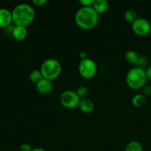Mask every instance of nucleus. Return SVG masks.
Returning <instances> with one entry per match:
<instances>
[{"label": "nucleus", "mask_w": 151, "mask_h": 151, "mask_svg": "<svg viewBox=\"0 0 151 151\" xmlns=\"http://www.w3.org/2000/svg\"><path fill=\"white\" fill-rule=\"evenodd\" d=\"M75 20L79 27L90 29L94 27L98 23L99 14L93 7H82L77 11Z\"/></svg>", "instance_id": "1"}, {"label": "nucleus", "mask_w": 151, "mask_h": 151, "mask_svg": "<svg viewBox=\"0 0 151 151\" xmlns=\"http://www.w3.org/2000/svg\"><path fill=\"white\" fill-rule=\"evenodd\" d=\"M13 22L16 26L27 27L32 22L35 16L33 7L27 4L16 5L12 11Z\"/></svg>", "instance_id": "2"}, {"label": "nucleus", "mask_w": 151, "mask_h": 151, "mask_svg": "<svg viewBox=\"0 0 151 151\" xmlns=\"http://www.w3.org/2000/svg\"><path fill=\"white\" fill-rule=\"evenodd\" d=\"M147 81L145 70L142 68L134 67L128 71L126 75V83L130 88L139 89L142 88Z\"/></svg>", "instance_id": "3"}, {"label": "nucleus", "mask_w": 151, "mask_h": 151, "mask_svg": "<svg viewBox=\"0 0 151 151\" xmlns=\"http://www.w3.org/2000/svg\"><path fill=\"white\" fill-rule=\"evenodd\" d=\"M41 72L44 78L50 81L58 78L61 72V65L55 58L47 59L43 62L41 66Z\"/></svg>", "instance_id": "4"}, {"label": "nucleus", "mask_w": 151, "mask_h": 151, "mask_svg": "<svg viewBox=\"0 0 151 151\" xmlns=\"http://www.w3.org/2000/svg\"><path fill=\"white\" fill-rule=\"evenodd\" d=\"M97 65L95 62L90 58L81 60L78 66V71L81 76L86 79L92 78L97 72Z\"/></svg>", "instance_id": "5"}, {"label": "nucleus", "mask_w": 151, "mask_h": 151, "mask_svg": "<svg viewBox=\"0 0 151 151\" xmlns=\"http://www.w3.org/2000/svg\"><path fill=\"white\" fill-rule=\"evenodd\" d=\"M81 100V99L78 95L76 91H70V90L65 91L64 92L62 93L60 97L62 106L69 109H73L78 107Z\"/></svg>", "instance_id": "6"}, {"label": "nucleus", "mask_w": 151, "mask_h": 151, "mask_svg": "<svg viewBox=\"0 0 151 151\" xmlns=\"http://www.w3.org/2000/svg\"><path fill=\"white\" fill-rule=\"evenodd\" d=\"M132 29L139 36H145L150 32L151 24L150 22L145 18H138L132 24Z\"/></svg>", "instance_id": "7"}, {"label": "nucleus", "mask_w": 151, "mask_h": 151, "mask_svg": "<svg viewBox=\"0 0 151 151\" xmlns=\"http://www.w3.org/2000/svg\"><path fill=\"white\" fill-rule=\"evenodd\" d=\"M13 22L12 12L6 8H0V27H5Z\"/></svg>", "instance_id": "8"}, {"label": "nucleus", "mask_w": 151, "mask_h": 151, "mask_svg": "<svg viewBox=\"0 0 151 151\" xmlns=\"http://www.w3.org/2000/svg\"><path fill=\"white\" fill-rule=\"evenodd\" d=\"M36 88L38 92L41 94H49L52 90L53 85L51 81L44 78L36 84Z\"/></svg>", "instance_id": "9"}, {"label": "nucleus", "mask_w": 151, "mask_h": 151, "mask_svg": "<svg viewBox=\"0 0 151 151\" xmlns=\"http://www.w3.org/2000/svg\"><path fill=\"white\" fill-rule=\"evenodd\" d=\"M78 107L80 108L81 111L83 112V113L89 114L94 110V105L92 100L86 97V98L81 99Z\"/></svg>", "instance_id": "10"}, {"label": "nucleus", "mask_w": 151, "mask_h": 151, "mask_svg": "<svg viewBox=\"0 0 151 151\" xmlns=\"http://www.w3.org/2000/svg\"><path fill=\"white\" fill-rule=\"evenodd\" d=\"M27 35V29L26 27L16 26L13 29V36L18 41H22Z\"/></svg>", "instance_id": "11"}, {"label": "nucleus", "mask_w": 151, "mask_h": 151, "mask_svg": "<svg viewBox=\"0 0 151 151\" xmlns=\"http://www.w3.org/2000/svg\"><path fill=\"white\" fill-rule=\"evenodd\" d=\"M92 7L98 14H100L105 13L108 10L109 2L106 0H95Z\"/></svg>", "instance_id": "12"}, {"label": "nucleus", "mask_w": 151, "mask_h": 151, "mask_svg": "<svg viewBox=\"0 0 151 151\" xmlns=\"http://www.w3.org/2000/svg\"><path fill=\"white\" fill-rule=\"evenodd\" d=\"M147 103V97L144 94H137L132 99V103L135 107H141Z\"/></svg>", "instance_id": "13"}, {"label": "nucleus", "mask_w": 151, "mask_h": 151, "mask_svg": "<svg viewBox=\"0 0 151 151\" xmlns=\"http://www.w3.org/2000/svg\"><path fill=\"white\" fill-rule=\"evenodd\" d=\"M125 151H143V147L139 142L131 141L125 147Z\"/></svg>", "instance_id": "14"}, {"label": "nucleus", "mask_w": 151, "mask_h": 151, "mask_svg": "<svg viewBox=\"0 0 151 151\" xmlns=\"http://www.w3.org/2000/svg\"><path fill=\"white\" fill-rule=\"evenodd\" d=\"M125 59L128 62L131 63H137V60L139 59V55L134 50H129V51H127L125 53Z\"/></svg>", "instance_id": "15"}, {"label": "nucleus", "mask_w": 151, "mask_h": 151, "mask_svg": "<svg viewBox=\"0 0 151 151\" xmlns=\"http://www.w3.org/2000/svg\"><path fill=\"white\" fill-rule=\"evenodd\" d=\"M29 79L32 83L37 84L41 80L44 79V77L41 70H33L29 75Z\"/></svg>", "instance_id": "16"}, {"label": "nucleus", "mask_w": 151, "mask_h": 151, "mask_svg": "<svg viewBox=\"0 0 151 151\" xmlns=\"http://www.w3.org/2000/svg\"><path fill=\"white\" fill-rule=\"evenodd\" d=\"M125 20L128 22L130 23H134L137 19H138V16H137V13H136L135 10H128L125 11Z\"/></svg>", "instance_id": "17"}, {"label": "nucleus", "mask_w": 151, "mask_h": 151, "mask_svg": "<svg viewBox=\"0 0 151 151\" xmlns=\"http://www.w3.org/2000/svg\"><path fill=\"white\" fill-rule=\"evenodd\" d=\"M76 93L78 94V95L79 96V97L81 99L86 98V97L87 96L88 93V89L86 86H82L78 87V89H77Z\"/></svg>", "instance_id": "18"}, {"label": "nucleus", "mask_w": 151, "mask_h": 151, "mask_svg": "<svg viewBox=\"0 0 151 151\" xmlns=\"http://www.w3.org/2000/svg\"><path fill=\"white\" fill-rule=\"evenodd\" d=\"M147 60L145 57L144 56L141 55V56H139V59L137 60V63L136 64L137 65V67H140V68H144L145 66L147 65Z\"/></svg>", "instance_id": "19"}, {"label": "nucleus", "mask_w": 151, "mask_h": 151, "mask_svg": "<svg viewBox=\"0 0 151 151\" xmlns=\"http://www.w3.org/2000/svg\"><path fill=\"white\" fill-rule=\"evenodd\" d=\"M95 0H80V3L83 7H92Z\"/></svg>", "instance_id": "20"}, {"label": "nucleus", "mask_w": 151, "mask_h": 151, "mask_svg": "<svg viewBox=\"0 0 151 151\" xmlns=\"http://www.w3.org/2000/svg\"><path fill=\"white\" fill-rule=\"evenodd\" d=\"M19 150H20V151H32V149L29 144L24 143V144L21 145Z\"/></svg>", "instance_id": "21"}, {"label": "nucleus", "mask_w": 151, "mask_h": 151, "mask_svg": "<svg viewBox=\"0 0 151 151\" xmlns=\"http://www.w3.org/2000/svg\"><path fill=\"white\" fill-rule=\"evenodd\" d=\"M143 94L145 96H150L151 95V86H147L143 88Z\"/></svg>", "instance_id": "22"}, {"label": "nucleus", "mask_w": 151, "mask_h": 151, "mask_svg": "<svg viewBox=\"0 0 151 151\" xmlns=\"http://www.w3.org/2000/svg\"><path fill=\"white\" fill-rule=\"evenodd\" d=\"M32 2L37 6H43L47 2V0H33Z\"/></svg>", "instance_id": "23"}, {"label": "nucleus", "mask_w": 151, "mask_h": 151, "mask_svg": "<svg viewBox=\"0 0 151 151\" xmlns=\"http://www.w3.org/2000/svg\"><path fill=\"white\" fill-rule=\"evenodd\" d=\"M79 57H80V58L81 59V60H85V59L88 58V55H87V53L86 52H84V51H82V52H80Z\"/></svg>", "instance_id": "24"}, {"label": "nucleus", "mask_w": 151, "mask_h": 151, "mask_svg": "<svg viewBox=\"0 0 151 151\" xmlns=\"http://www.w3.org/2000/svg\"><path fill=\"white\" fill-rule=\"evenodd\" d=\"M145 74L147 79H149L151 81V66H149V67L147 68V69L145 70Z\"/></svg>", "instance_id": "25"}, {"label": "nucleus", "mask_w": 151, "mask_h": 151, "mask_svg": "<svg viewBox=\"0 0 151 151\" xmlns=\"http://www.w3.org/2000/svg\"><path fill=\"white\" fill-rule=\"evenodd\" d=\"M32 151H47V150H45L43 148H41V147H37V148L32 149Z\"/></svg>", "instance_id": "26"}]
</instances>
